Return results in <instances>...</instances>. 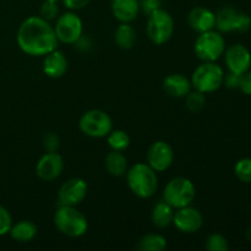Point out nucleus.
<instances>
[{"label":"nucleus","mask_w":251,"mask_h":251,"mask_svg":"<svg viewBox=\"0 0 251 251\" xmlns=\"http://www.w3.org/2000/svg\"><path fill=\"white\" fill-rule=\"evenodd\" d=\"M19 48L31 56H44L58 48L59 41L50 22L41 16H29L21 22L16 33Z\"/></svg>","instance_id":"1"},{"label":"nucleus","mask_w":251,"mask_h":251,"mask_svg":"<svg viewBox=\"0 0 251 251\" xmlns=\"http://www.w3.org/2000/svg\"><path fill=\"white\" fill-rule=\"evenodd\" d=\"M126 183L131 193L140 199H150L158 188L157 172L147 163H135L126 172Z\"/></svg>","instance_id":"2"},{"label":"nucleus","mask_w":251,"mask_h":251,"mask_svg":"<svg viewBox=\"0 0 251 251\" xmlns=\"http://www.w3.org/2000/svg\"><path fill=\"white\" fill-rule=\"evenodd\" d=\"M54 225L61 234L69 238H80L87 233L88 221L76 206L59 205L54 213Z\"/></svg>","instance_id":"3"},{"label":"nucleus","mask_w":251,"mask_h":251,"mask_svg":"<svg viewBox=\"0 0 251 251\" xmlns=\"http://www.w3.org/2000/svg\"><path fill=\"white\" fill-rule=\"evenodd\" d=\"M225 73L216 61H202L194 70L191 76V86L194 90L202 93L216 92L223 85Z\"/></svg>","instance_id":"4"},{"label":"nucleus","mask_w":251,"mask_h":251,"mask_svg":"<svg viewBox=\"0 0 251 251\" xmlns=\"http://www.w3.org/2000/svg\"><path fill=\"white\" fill-rule=\"evenodd\" d=\"M195 196V185L190 179L184 176L171 179L163 190V200L169 203L174 210L191 205Z\"/></svg>","instance_id":"5"},{"label":"nucleus","mask_w":251,"mask_h":251,"mask_svg":"<svg viewBox=\"0 0 251 251\" xmlns=\"http://www.w3.org/2000/svg\"><path fill=\"white\" fill-rule=\"evenodd\" d=\"M146 32L153 44H166L174 33L173 16L167 10L159 7L147 16Z\"/></svg>","instance_id":"6"},{"label":"nucleus","mask_w":251,"mask_h":251,"mask_svg":"<svg viewBox=\"0 0 251 251\" xmlns=\"http://www.w3.org/2000/svg\"><path fill=\"white\" fill-rule=\"evenodd\" d=\"M78 129L86 136L102 139L113 130V120L104 110L91 109L81 115L78 120Z\"/></svg>","instance_id":"7"},{"label":"nucleus","mask_w":251,"mask_h":251,"mask_svg":"<svg viewBox=\"0 0 251 251\" xmlns=\"http://www.w3.org/2000/svg\"><path fill=\"white\" fill-rule=\"evenodd\" d=\"M226 41L222 33L215 29L199 33L194 51L201 61H217L225 54Z\"/></svg>","instance_id":"8"},{"label":"nucleus","mask_w":251,"mask_h":251,"mask_svg":"<svg viewBox=\"0 0 251 251\" xmlns=\"http://www.w3.org/2000/svg\"><path fill=\"white\" fill-rule=\"evenodd\" d=\"M215 15V28H217L221 33H229V32L243 33V32L249 31L251 27V17L249 15L232 6L222 7Z\"/></svg>","instance_id":"9"},{"label":"nucleus","mask_w":251,"mask_h":251,"mask_svg":"<svg viewBox=\"0 0 251 251\" xmlns=\"http://www.w3.org/2000/svg\"><path fill=\"white\" fill-rule=\"evenodd\" d=\"M53 27L58 41L64 44H75L83 33L82 20L71 10L58 16Z\"/></svg>","instance_id":"10"},{"label":"nucleus","mask_w":251,"mask_h":251,"mask_svg":"<svg viewBox=\"0 0 251 251\" xmlns=\"http://www.w3.org/2000/svg\"><path fill=\"white\" fill-rule=\"evenodd\" d=\"M146 163L156 172H164L171 168L174 161L173 147L166 141H154L147 150Z\"/></svg>","instance_id":"11"},{"label":"nucleus","mask_w":251,"mask_h":251,"mask_svg":"<svg viewBox=\"0 0 251 251\" xmlns=\"http://www.w3.org/2000/svg\"><path fill=\"white\" fill-rule=\"evenodd\" d=\"M173 225L179 232L185 234H193L199 232L203 226L202 213L191 205L176 210Z\"/></svg>","instance_id":"12"},{"label":"nucleus","mask_w":251,"mask_h":251,"mask_svg":"<svg viewBox=\"0 0 251 251\" xmlns=\"http://www.w3.org/2000/svg\"><path fill=\"white\" fill-rule=\"evenodd\" d=\"M88 186L82 178H71L60 186L58 193L59 205L77 206L87 196Z\"/></svg>","instance_id":"13"},{"label":"nucleus","mask_w":251,"mask_h":251,"mask_svg":"<svg viewBox=\"0 0 251 251\" xmlns=\"http://www.w3.org/2000/svg\"><path fill=\"white\" fill-rule=\"evenodd\" d=\"M64 171V159L58 152H46L36 164V174L41 180L54 181Z\"/></svg>","instance_id":"14"},{"label":"nucleus","mask_w":251,"mask_h":251,"mask_svg":"<svg viewBox=\"0 0 251 251\" xmlns=\"http://www.w3.org/2000/svg\"><path fill=\"white\" fill-rule=\"evenodd\" d=\"M225 61L230 73L243 75L250 70L251 53L243 44H233L225 50Z\"/></svg>","instance_id":"15"},{"label":"nucleus","mask_w":251,"mask_h":251,"mask_svg":"<svg viewBox=\"0 0 251 251\" xmlns=\"http://www.w3.org/2000/svg\"><path fill=\"white\" fill-rule=\"evenodd\" d=\"M188 24L191 29L198 33H203V32L215 29L216 15L207 7H193L188 15Z\"/></svg>","instance_id":"16"},{"label":"nucleus","mask_w":251,"mask_h":251,"mask_svg":"<svg viewBox=\"0 0 251 251\" xmlns=\"http://www.w3.org/2000/svg\"><path fill=\"white\" fill-rule=\"evenodd\" d=\"M43 73L49 78H60L68 71V59L58 48L44 55Z\"/></svg>","instance_id":"17"},{"label":"nucleus","mask_w":251,"mask_h":251,"mask_svg":"<svg viewBox=\"0 0 251 251\" xmlns=\"http://www.w3.org/2000/svg\"><path fill=\"white\" fill-rule=\"evenodd\" d=\"M112 14L119 22L131 24L140 12V0H112Z\"/></svg>","instance_id":"18"},{"label":"nucleus","mask_w":251,"mask_h":251,"mask_svg":"<svg viewBox=\"0 0 251 251\" xmlns=\"http://www.w3.org/2000/svg\"><path fill=\"white\" fill-rule=\"evenodd\" d=\"M191 88V81L181 74H171L163 80L164 92L173 98H184Z\"/></svg>","instance_id":"19"},{"label":"nucleus","mask_w":251,"mask_h":251,"mask_svg":"<svg viewBox=\"0 0 251 251\" xmlns=\"http://www.w3.org/2000/svg\"><path fill=\"white\" fill-rule=\"evenodd\" d=\"M174 212H176V210L169 203H167L164 200L158 201L154 205V207L152 208V225L154 227L159 228V229H164V228L169 227L171 225H173Z\"/></svg>","instance_id":"20"},{"label":"nucleus","mask_w":251,"mask_h":251,"mask_svg":"<svg viewBox=\"0 0 251 251\" xmlns=\"http://www.w3.org/2000/svg\"><path fill=\"white\" fill-rule=\"evenodd\" d=\"M105 169L110 176H115V178H120L126 174L127 169V158L125 154L120 151H110L109 153L105 156Z\"/></svg>","instance_id":"21"},{"label":"nucleus","mask_w":251,"mask_h":251,"mask_svg":"<svg viewBox=\"0 0 251 251\" xmlns=\"http://www.w3.org/2000/svg\"><path fill=\"white\" fill-rule=\"evenodd\" d=\"M37 226L31 221H20V222L15 223L11 226L9 234L15 242L19 243H28L36 238Z\"/></svg>","instance_id":"22"},{"label":"nucleus","mask_w":251,"mask_h":251,"mask_svg":"<svg viewBox=\"0 0 251 251\" xmlns=\"http://www.w3.org/2000/svg\"><path fill=\"white\" fill-rule=\"evenodd\" d=\"M114 41L115 44L120 49L129 50V49H131L135 46L136 31H135V28L130 24L120 22V25L117 27L114 32Z\"/></svg>","instance_id":"23"},{"label":"nucleus","mask_w":251,"mask_h":251,"mask_svg":"<svg viewBox=\"0 0 251 251\" xmlns=\"http://www.w3.org/2000/svg\"><path fill=\"white\" fill-rule=\"evenodd\" d=\"M136 248L140 251H162L167 248V239L158 233H149L140 238Z\"/></svg>","instance_id":"24"},{"label":"nucleus","mask_w":251,"mask_h":251,"mask_svg":"<svg viewBox=\"0 0 251 251\" xmlns=\"http://www.w3.org/2000/svg\"><path fill=\"white\" fill-rule=\"evenodd\" d=\"M105 137H107L108 145H109V147L113 151H126L130 146V142H131L129 135L124 130L119 129L112 130Z\"/></svg>","instance_id":"25"},{"label":"nucleus","mask_w":251,"mask_h":251,"mask_svg":"<svg viewBox=\"0 0 251 251\" xmlns=\"http://www.w3.org/2000/svg\"><path fill=\"white\" fill-rule=\"evenodd\" d=\"M185 107L189 112L191 113H199L205 108L206 104V97L205 93L200 92V91H190L188 95L185 96Z\"/></svg>","instance_id":"26"},{"label":"nucleus","mask_w":251,"mask_h":251,"mask_svg":"<svg viewBox=\"0 0 251 251\" xmlns=\"http://www.w3.org/2000/svg\"><path fill=\"white\" fill-rule=\"evenodd\" d=\"M234 174L243 183L251 184V157H245L235 163Z\"/></svg>","instance_id":"27"},{"label":"nucleus","mask_w":251,"mask_h":251,"mask_svg":"<svg viewBox=\"0 0 251 251\" xmlns=\"http://www.w3.org/2000/svg\"><path fill=\"white\" fill-rule=\"evenodd\" d=\"M205 247L208 251H227L229 249V243L225 235L220 233H212L206 239Z\"/></svg>","instance_id":"28"},{"label":"nucleus","mask_w":251,"mask_h":251,"mask_svg":"<svg viewBox=\"0 0 251 251\" xmlns=\"http://www.w3.org/2000/svg\"><path fill=\"white\" fill-rule=\"evenodd\" d=\"M39 16L43 17L47 21H53L56 20L59 16V7L56 1H51V0H44L42 4L41 10H39Z\"/></svg>","instance_id":"29"},{"label":"nucleus","mask_w":251,"mask_h":251,"mask_svg":"<svg viewBox=\"0 0 251 251\" xmlns=\"http://www.w3.org/2000/svg\"><path fill=\"white\" fill-rule=\"evenodd\" d=\"M42 144L46 152H58L60 147V137L55 132H47L44 134Z\"/></svg>","instance_id":"30"},{"label":"nucleus","mask_w":251,"mask_h":251,"mask_svg":"<svg viewBox=\"0 0 251 251\" xmlns=\"http://www.w3.org/2000/svg\"><path fill=\"white\" fill-rule=\"evenodd\" d=\"M12 226V217L7 208L0 205V237L9 234Z\"/></svg>","instance_id":"31"},{"label":"nucleus","mask_w":251,"mask_h":251,"mask_svg":"<svg viewBox=\"0 0 251 251\" xmlns=\"http://www.w3.org/2000/svg\"><path fill=\"white\" fill-rule=\"evenodd\" d=\"M162 5V0H140V11L149 16L151 12L156 11Z\"/></svg>","instance_id":"32"},{"label":"nucleus","mask_w":251,"mask_h":251,"mask_svg":"<svg viewBox=\"0 0 251 251\" xmlns=\"http://www.w3.org/2000/svg\"><path fill=\"white\" fill-rule=\"evenodd\" d=\"M240 76L242 75L230 73V71L227 74V75L225 74V77H223V85H225L227 88H229V90H235V88H239Z\"/></svg>","instance_id":"33"},{"label":"nucleus","mask_w":251,"mask_h":251,"mask_svg":"<svg viewBox=\"0 0 251 251\" xmlns=\"http://www.w3.org/2000/svg\"><path fill=\"white\" fill-rule=\"evenodd\" d=\"M239 90L245 95L251 96V71L248 70L247 73L240 76Z\"/></svg>","instance_id":"34"},{"label":"nucleus","mask_w":251,"mask_h":251,"mask_svg":"<svg viewBox=\"0 0 251 251\" xmlns=\"http://www.w3.org/2000/svg\"><path fill=\"white\" fill-rule=\"evenodd\" d=\"M90 1L91 0H63L64 5H65L69 10H71V11L83 9V7H86L90 4Z\"/></svg>","instance_id":"35"},{"label":"nucleus","mask_w":251,"mask_h":251,"mask_svg":"<svg viewBox=\"0 0 251 251\" xmlns=\"http://www.w3.org/2000/svg\"><path fill=\"white\" fill-rule=\"evenodd\" d=\"M75 46H76V48L78 49V50L87 51L88 49L91 48V46H92V43H91L90 38H87V37H86V38H85V37H83V36H81L80 38H78L77 41H76Z\"/></svg>","instance_id":"36"},{"label":"nucleus","mask_w":251,"mask_h":251,"mask_svg":"<svg viewBox=\"0 0 251 251\" xmlns=\"http://www.w3.org/2000/svg\"><path fill=\"white\" fill-rule=\"evenodd\" d=\"M245 235H247V239L249 240V242H251V226L247 229V234Z\"/></svg>","instance_id":"37"},{"label":"nucleus","mask_w":251,"mask_h":251,"mask_svg":"<svg viewBox=\"0 0 251 251\" xmlns=\"http://www.w3.org/2000/svg\"><path fill=\"white\" fill-rule=\"evenodd\" d=\"M51 1H56V2H58V1H60V0H51Z\"/></svg>","instance_id":"38"},{"label":"nucleus","mask_w":251,"mask_h":251,"mask_svg":"<svg viewBox=\"0 0 251 251\" xmlns=\"http://www.w3.org/2000/svg\"><path fill=\"white\" fill-rule=\"evenodd\" d=\"M250 215H251V207H250Z\"/></svg>","instance_id":"39"}]
</instances>
